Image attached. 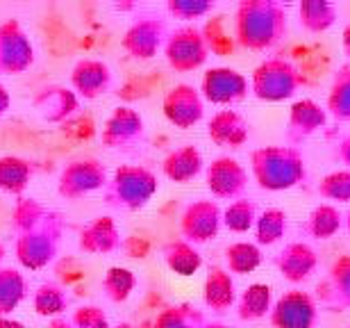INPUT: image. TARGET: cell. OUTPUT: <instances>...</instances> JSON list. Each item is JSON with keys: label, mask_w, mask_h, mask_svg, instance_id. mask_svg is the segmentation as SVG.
Masks as SVG:
<instances>
[{"label": "cell", "mask_w": 350, "mask_h": 328, "mask_svg": "<svg viewBox=\"0 0 350 328\" xmlns=\"http://www.w3.org/2000/svg\"><path fill=\"white\" fill-rule=\"evenodd\" d=\"M14 255L23 269L39 271L55 262L64 237V217L37 199L21 197L12 212Z\"/></svg>", "instance_id": "cell-1"}, {"label": "cell", "mask_w": 350, "mask_h": 328, "mask_svg": "<svg viewBox=\"0 0 350 328\" xmlns=\"http://www.w3.org/2000/svg\"><path fill=\"white\" fill-rule=\"evenodd\" d=\"M286 34V10L278 0H241L234 12L237 46L253 53L271 51Z\"/></svg>", "instance_id": "cell-2"}, {"label": "cell", "mask_w": 350, "mask_h": 328, "mask_svg": "<svg viewBox=\"0 0 350 328\" xmlns=\"http://www.w3.org/2000/svg\"><path fill=\"white\" fill-rule=\"evenodd\" d=\"M250 173L260 190L284 192L305 180V157L298 146H264L250 153Z\"/></svg>", "instance_id": "cell-3"}, {"label": "cell", "mask_w": 350, "mask_h": 328, "mask_svg": "<svg viewBox=\"0 0 350 328\" xmlns=\"http://www.w3.org/2000/svg\"><path fill=\"white\" fill-rule=\"evenodd\" d=\"M159 190L157 176L142 164H121L105 185V203L118 210L137 212L150 203Z\"/></svg>", "instance_id": "cell-4"}, {"label": "cell", "mask_w": 350, "mask_h": 328, "mask_svg": "<svg viewBox=\"0 0 350 328\" xmlns=\"http://www.w3.org/2000/svg\"><path fill=\"white\" fill-rule=\"evenodd\" d=\"M300 85H303V75L298 66L284 58H266L250 75V92L255 94V99L266 103H282L291 99Z\"/></svg>", "instance_id": "cell-5"}, {"label": "cell", "mask_w": 350, "mask_h": 328, "mask_svg": "<svg viewBox=\"0 0 350 328\" xmlns=\"http://www.w3.org/2000/svg\"><path fill=\"white\" fill-rule=\"evenodd\" d=\"M164 58L175 73H191L205 66L209 46L198 25H180L169 32L164 44Z\"/></svg>", "instance_id": "cell-6"}, {"label": "cell", "mask_w": 350, "mask_h": 328, "mask_svg": "<svg viewBox=\"0 0 350 328\" xmlns=\"http://www.w3.org/2000/svg\"><path fill=\"white\" fill-rule=\"evenodd\" d=\"M109 183L107 166L96 157H78L64 164L57 176V194L66 201H78L87 194L105 190Z\"/></svg>", "instance_id": "cell-7"}, {"label": "cell", "mask_w": 350, "mask_h": 328, "mask_svg": "<svg viewBox=\"0 0 350 328\" xmlns=\"http://www.w3.org/2000/svg\"><path fill=\"white\" fill-rule=\"evenodd\" d=\"M34 64V46L16 18L0 23V75H21Z\"/></svg>", "instance_id": "cell-8"}, {"label": "cell", "mask_w": 350, "mask_h": 328, "mask_svg": "<svg viewBox=\"0 0 350 328\" xmlns=\"http://www.w3.org/2000/svg\"><path fill=\"white\" fill-rule=\"evenodd\" d=\"M223 226V210L212 199H198L185 207L180 217L182 240L189 244H207L219 237Z\"/></svg>", "instance_id": "cell-9"}, {"label": "cell", "mask_w": 350, "mask_h": 328, "mask_svg": "<svg viewBox=\"0 0 350 328\" xmlns=\"http://www.w3.org/2000/svg\"><path fill=\"white\" fill-rule=\"evenodd\" d=\"M248 89L250 82L246 75L239 73L237 68H228V66L207 68L200 80L202 99L212 103V105H223V108H232L237 103H241L248 96Z\"/></svg>", "instance_id": "cell-10"}, {"label": "cell", "mask_w": 350, "mask_h": 328, "mask_svg": "<svg viewBox=\"0 0 350 328\" xmlns=\"http://www.w3.org/2000/svg\"><path fill=\"white\" fill-rule=\"evenodd\" d=\"M319 319V303L310 292L289 290L273 303L269 322L273 328H314Z\"/></svg>", "instance_id": "cell-11"}, {"label": "cell", "mask_w": 350, "mask_h": 328, "mask_svg": "<svg viewBox=\"0 0 350 328\" xmlns=\"http://www.w3.org/2000/svg\"><path fill=\"white\" fill-rule=\"evenodd\" d=\"M146 137V123L144 116L135 108L118 105L111 110L107 121L103 125L100 142L105 149L111 151H128L132 146L142 144Z\"/></svg>", "instance_id": "cell-12"}, {"label": "cell", "mask_w": 350, "mask_h": 328, "mask_svg": "<svg viewBox=\"0 0 350 328\" xmlns=\"http://www.w3.org/2000/svg\"><path fill=\"white\" fill-rule=\"evenodd\" d=\"M169 39V25L164 18L144 16L135 21L121 39V48L132 60H152Z\"/></svg>", "instance_id": "cell-13"}, {"label": "cell", "mask_w": 350, "mask_h": 328, "mask_svg": "<svg viewBox=\"0 0 350 328\" xmlns=\"http://www.w3.org/2000/svg\"><path fill=\"white\" fill-rule=\"evenodd\" d=\"M205 183L207 190L212 192V197L219 201L243 199V192L248 187V169L239 160L221 155L212 160V164H207Z\"/></svg>", "instance_id": "cell-14"}, {"label": "cell", "mask_w": 350, "mask_h": 328, "mask_svg": "<svg viewBox=\"0 0 350 328\" xmlns=\"http://www.w3.org/2000/svg\"><path fill=\"white\" fill-rule=\"evenodd\" d=\"M162 112L171 125L180 130H189L198 125L205 116V99H202L200 89L182 82L164 94Z\"/></svg>", "instance_id": "cell-15"}, {"label": "cell", "mask_w": 350, "mask_h": 328, "mask_svg": "<svg viewBox=\"0 0 350 328\" xmlns=\"http://www.w3.org/2000/svg\"><path fill=\"white\" fill-rule=\"evenodd\" d=\"M114 82V73L107 62L85 58L78 60L71 68V87L78 94V99L85 101H96L103 94H107Z\"/></svg>", "instance_id": "cell-16"}, {"label": "cell", "mask_w": 350, "mask_h": 328, "mask_svg": "<svg viewBox=\"0 0 350 328\" xmlns=\"http://www.w3.org/2000/svg\"><path fill=\"white\" fill-rule=\"evenodd\" d=\"M314 299L330 310L350 312V255H339L330 264L327 276L317 285Z\"/></svg>", "instance_id": "cell-17"}, {"label": "cell", "mask_w": 350, "mask_h": 328, "mask_svg": "<svg viewBox=\"0 0 350 328\" xmlns=\"http://www.w3.org/2000/svg\"><path fill=\"white\" fill-rule=\"evenodd\" d=\"M32 105L46 123H64L80 110V99L64 85H48L34 96Z\"/></svg>", "instance_id": "cell-18"}, {"label": "cell", "mask_w": 350, "mask_h": 328, "mask_svg": "<svg viewBox=\"0 0 350 328\" xmlns=\"http://www.w3.org/2000/svg\"><path fill=\"white\" fill-rule=\"evenodd\" d=\"M123 247L118 223L111 217H96L80 230L78 249L87 255H109Z\"/></svg>", "instance_id": "cell-19"}, {"label": "cell", "mask_w": 350, "mask_h": 328, "mask_svg": "<svg viewBox=\"0 0 350 328\" xmlns=\"http://www.w3.org/2000/svg\"><path fill=\"white\" fill-rule=\"evenodd\" d=\"M275 267L284 281L293 285L305 283L319 267V255L310 244L289 242L275 257Z\"/></svg>", "instance_id": "cell-20"}, {"label": "cell", "mask_w": 350, "mask_h": 328, "mask_svg": "<svg viewBox=\"0 0 350 328\" xmlns=\"http://www.w3.org/2000/svg\"><path fill=\"white\" fill-rule=\"evenodd\" d=\"M327 123V110L321 108L317 101L300 99L289 110V123H286V139L289 146L305 142L307 137L317 135Z\"/></svg>", "instance_id": "cell-21"}, {"label": "cell", "mask_w": 350, "mask_h": 328, "mask_svg": "<svg viewBox=\"0 0 350 328\" xmlns=\"http://www.w3.org/2000/svg\"><path fill=\"white\" fill-rule=\"evenodd\" d=\"M248 135L250 125L237 110H219L207 121V137L219 149H241Z\"/></svg>", "instance_id": "cell-22"}, {"label": "cell", "mask_w": 350, "mask_h": 328, "mask_svg": "<svg viewBox=\"0 0 350 328\" xmlns=\"http://www.w3.org/2000/svg\"><path fill=\"white\" fill-rule=\"evenodd\" d=\"M202 301L212 312H228L237 301V288L232 274L223 267H209L202 285Z\"/></svg>", "instance_id": "cell-23"}, {"label": "cell", "mask_w": 350, "mask_h": 328, "mask_svg": "<svg viewBox=\"0 0 350 328\" xmlns=\"http://www.w3.org/2000/svg\"><path fill=\"white\" fill-rule=\"evenodd\" d=\"M205 166V160H202V153L196 149L193 144H185L180 149H173L169 155L164 157L162 162V171L164 176L173 180V183H191V180L198 176Z\"/></svg>", "instance_id": "cell-24"}, {"label": "cell", "mask_w": 350, "mask_h": 328, "mask_svg": "<svg viewBox=\"0 0 350 328\" xmlns=\"http://www.w3.org/2000/svg\"><path fill=\"white\" fill-rule=\"evenodd\" d=\"M37 164L21 155H0V192L10 197H23L27 185L32 183Z\"/></svg>", "instance_id": "cell-25"}, {"label": "cell", "mask_w": 350, "mask_h": 328, "mask_svg": "<svg viewBox=\"0 0 350 328\" xmlns=\"http://www.w3.org/2000/svg\"><path fill=\"white\" fill-rule=\"evenodd\" d=\"M271 308H273L271 288L264 283H253L241 292L237 315H239L241 322H260V319L269 317Z\"/></svg>", "instance_id": "cell-26"}, {"label": "cell", "mask_w": 350, "mask_h": 328, "mask_svg": "<svg viewBox=\"0 0 350 328\" xmlns=\"http://www.w3.org/2000/svg\"><path fill=\"white\" fill-rule=\"evenodd\" d=\"M164 262L173 274L189 278L202 267V255L187 240H173L164 247Z\"/></svg>", "instance_id": "cell-27"}, {"label": "cell", "mask_w": 350, "mask_h": 328, "mask_svg": "<svg viewBox=\"0 0 350 328\" xmlns=\"http://www.w3.org/2000/svg\"><path fill=\"white\" fill-rule=\"evenodd\" d=\"M298 21L312 34L325 32L337 23V5L327 0H303L298 5Z\"/></svg>", "instance_id": "cell-28"}, {"label": "cell", "mask_w": 350, "mask_h": 328, "mask_svg": "<svg viewBox=\"0 0 350 328\" xmlns=\"http://www.w3.org/2000/svg\"><path fill=\"white\" fill-rule=\"evenodd\" d=\"M68 305H71V297L55 281L41 283L32 294V308L39 317H62V312H66Z\"/></svg>", "instance_id": "cell-29"}, {"label": "cell", "mask_w": 350, "mask_h": 328, "mask_svg": "<svg viewBox=\"0 0 350 328\" xmlns=\"http://www.w3.org/2000/svg\"><path fill=\"white\" fill-rule=\"evenodd\" d=\"M25 276L14 267H0V317H12V312L25 301Z\"/></svg>", "instance_id": "cell-30"}, {"label": "cell", "mask_w": 350, "mask_h": 328, "mask_svg": "<svg viewBox=\"0 0 350 328\" xmlns=\"http://www.w3.org/2000/svg\"><path fill=\"white\" fill-rule=\"evenodd\" d=\"M344 226V214L339 212L337 205L321 203L310 212L305 223V233L314 237V240H330Z\"/></svg>", "instance_id": "cell-31"}, {"label": "cell", "mask_w": 350, "mask_h": 328, "mask_svg": "<svg viewBox=\"0 0 350 328\" xmlns=\"http://www.w3.org/2000/svg\"><path fill=\"white\" fill-rule=\"evenodd\" d=\"M327 116L339 123H350V64H344L334 73V80L327 92Z\"/></svg>", "instance_id": "cell-32"}, {"label": "cell", "mask_w": 350, "mask_h": 328, "mask_svg": "<svg viewBox=\"0 0 350 328\" xmlns=\"http://www.w3.org/2000/svg\"><path fill=\"white\" fill-rule=\"evenodd\" d=\"M207 317L191 303H175L157 315L152 328H205Z\"/></svg>", "instance_id": "cell-33"}, {"label": "cell", "mask_w": 350, "mask_h": 328, "mask_svg": "<svg viewBox=\"0 0 350 328\" xmlns=\"http://www.w3.org/2000/svg\"><path fill=\"white\" fill-rule=\"evenodd\" d=\"M228 271L237 276H246L262 264V251L253 242H234L226 249Z\"/></svg>", "instance_id": "cell-34"}, {"label": "cell", "mask_w": 350, "mask_h": 328, "mask_svg": "<svg viewBox=\"0 0 350 328\" xmlns=\"http://www.w3.org/2000/svg\"><path fill=\"white\" fill-rule=\"evenodd\" d=\"M286 233V212L280 207H266L260 212L255 223V244L257 247H273Z\"/></svg>", "instance_id": "cell-35"}, {"label": "cell", "mask_w": 350, "mask_h": 328, "mask_svg": "<svg viewBox=\"0 0 350 328\" xmlns=\"http://www.w3.org/2000/svg\"><path fill=\"white\" fill-rule=\"evenodd\" d=\"M257 217H260L257 203L243 197V199L232 201V203L223 210V226H226L230 233L243 235V233H248L250 228H255Z\"/></svg>", "instance_id": "cell-36"}, {"label": "cell", "mask_w": 350, "mask_h": 328, "mask_svg": "<svg viewBox=\"0 0 350 328\" xmlns=\"http://www.w3.org/2000/svg\"><path fill=\"white\" fill-rule=\"evenodd\" d=\"M137 288L135 271L125 267H109L103 276V292L111 303H125Z\"/></svg>", "instance_id": "cell-37"}, {"label": "cell", "mask_w": 350, "mask_h": 328, "mask_svg": "<svg viewBox=\"0 0 350 328\" xmlns=\"http://www.w3.org/2000/svg\"><path fill=\"white\" fill-rule=\"evenodd\" d=\"M319 194L334 203H350V169L330 171L319 183Z\"/></svg>", "instance_id": "cell-38"}, {"label": "cell", "mask_w": 350, "mask_h": 328, "mask_svg": "<svg viewBox=\"0 0 350 328\" xmlns=\"http://www.w3.org/2000/svg\"><path fill=\"white\" fill-rule=\"evenodd\" d=\"M223 18L226 16H216L202 27V37L207 41L209 53H216V55H230L234 51V44H237V41L223 30V23H226Z\"/></svg>", "instance_id": "cell-39"}, {"label": "cell", "mask_w": 350, "mask_h": 328, "mask_svg": "<svg viewBox=\"0 0 350 328\" xmlns=\"http://www.w3.org/2000/svg\"><path fill=\"white\" fill-rule=\"evenodd\" d=\"M212 10H214L212 0H169V3H166V12H169L173 18H180V21L202 18Z\"/></svg>", "instance_id": "cell-40"}, {"label": "cell", "mask_w": 350, "mask_h": 328, "mask_svg": "<svg viewBox=\"0 0 350 328\" xmlns=\"http://www.w3.org/2000/svg\"><path fill=\"white\" fill-rule=\"evenodd\" d=\"M73 328H111L109 317L100 305H80L71 315Z\"/></svg>", "instance_id": "cell-41"}, {"label": "cell", "mask_w": 350, "mask_h": 328, "mask_svg": "<svg viewBox=\"0 0 350 328\" xmlns=\"http://www.w3.org/2000/svg\"><path fill=\"white\" fill-rule=\"evenodd\" d=\"M337 160H341L346 164V169H350V135H346L337 144Z\"/></svg>", "instance_id": "cell-42"}, {"label": "cell", "mask_w": 350, "mask_h": 328, "mask_svg": "<svg viewBox=\"0 0 350 328\" xmlns=\"http://www.w3.org/2000/svg\"><path fill=\"white\" fill-rule=\"evenodd\" d=\"M10 105H12V96H10V92H7V87L0 82V118L7 114Z\"/></svg>", "instance_id": "cell-43"}, {"label": "cell", "mask_w": 350, "mask_h": 328, "mask_svg": "<svg viewBox=\"0 0 350 328\" xmlns=\"http://www.w3.org/2000/svg\"><path fill=\"white\" fill-rule=\"evenodd\" d=\"M46 328H73V324H71V319H66V317H55L48 322Z\"/></svg>", "instance_id": "cell-44"}, {"label": "cell", "mask_w": 350, "mask_h": 328, "mask_svg": "<svg viewBox=\"0 0 350 328\" xmlns=\"http://www.w3.org/2000/svg\"><path fill=\"white\" fill-rule=\"evenodd\" d=\"M0 328H25V324L14 317H0Z\"/></svg>", "instance_id": "cell-45"}, {"label": "cell", "mask_w": 350, "mask_h": 328, "mask_svg": "<svg viewBox=\"0 0 350 328\" xmlns=\"http://www.w3.org/2000/svg\"><path fill=\"white\" fill-rule=\"evenodd\" d=\"M341 48H344V53L350 58V23L344 27V32H341Z\"/></svg>", "instance_id": "cell-46"}, {"label": "cell", "mask_w": 350, "mask_h": 328, "mask_svg": "<svg viewBox=\"0 0 350 328\" xmlns=\"http://www.w3.org/2000/svg\"><path fill=\"white\" fill-rule=\"evenodd\" d=\"M205 328H234V326H228V324H221V322H207Z\"/></svg>", "instance_id": "cell-47"}, {"label": "cell", "mask_w": 350, "mask_h": 328, "mask_svg": "<svg viewBox=\"0 0 350 328\" xmlns=\"http://www.w3.org/2000/svg\"><path fill=\"white\" fill-rule=\"evenodd\" d=\"M111 328H137V326H132L128 322H121V324H116V326H111Z\"/></svg>", "instance_id": "cell-48"}, {"label": "cell", "mask_w": 350, "mask_h": 328, "mask_svg": "<svg viewBox=\"0 0 350 328\" xmlns=\"http://www.w3.org/2000/svg\"><path fill=\"white\" fill-rule=\"evenodd\" d=\"M3 257H5V247L0 244V264H3Z\"/></svg>", "instance_id": "cell-49"}, {"label": "cell", "mask_w": 350, "mask_h": 328, "mask_svg": "<svg viewBox=\"0 0 350 328\" xmlns=\"http://www.w3.org/2000/svg\"><path fill=\"white\" fill-rule=\"evenodd\" d=\"M346 228H348V233H350V214H348V219H346Z\"/></svg>", "instance_id": "cell-50"}]
</instances>
